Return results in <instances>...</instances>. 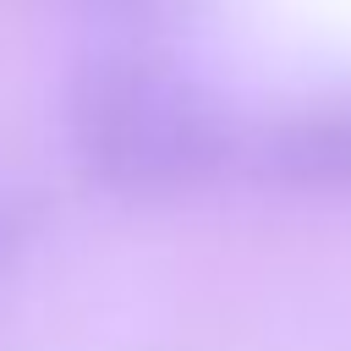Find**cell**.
Masks as SVG:
<instances>
[{"mask_svg": "<svg viewBox=\"0 0 351 351\" xmlns=\"http://www.w3.org/2000/svg\"><path fill=\"white\" fill-rule=\"evenodd\" d=\"M33 230H38V203H33L22 186L0 181V269L33 241Z\"/></svg>", "mask_w": 351, "mask_h": 351, "instance_id": "3957f363", "label": "cell"}, {"mask_svg": "<svg viewBox=\"0 0 351 351\" xmlns=\"http://www.w3.org/2000/svg\"><path fill=\"white\" fill-rule=\"evenodd\" d=\"M71 154L115 197H181L230 170L241 132L219 93L165 60H93L66 104Z\"/></svg>", "mask_w": 351, "mask_h": 351, "instance_id": "6da1fadb", "label": "cell"}, {"mask_svg": "<svg viewBox=\"0 0 351 351\" xmlns=\"http://www.w3.org/2000/svg\"><path fill=\"white\" fill-rule=\"evenodd\" d=\"M252 170L280 192H351V104L274 126Z\"/></svg>", "mask_w": 351, "mask_h": 351, "instance_id": "7a4b0ae2", "label": "cell"}]
</instances>
